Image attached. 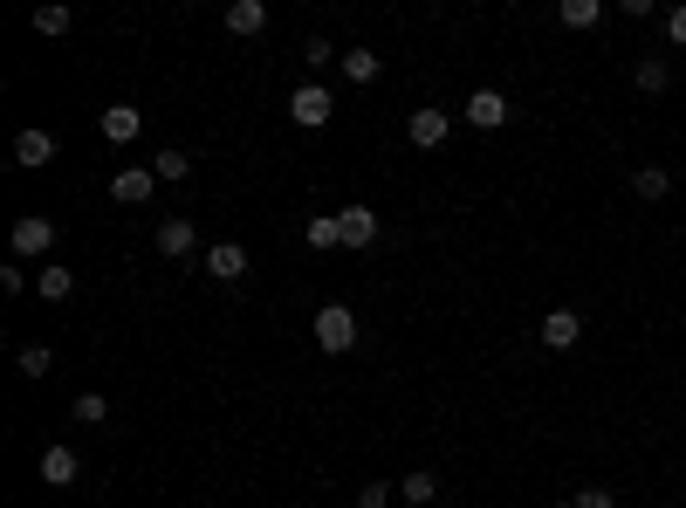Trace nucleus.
Listing matches in <instances>:
<instances>
[{"label": "nucleus", "mask_w": 686, "mask_h": 508, "mask_svg": "<svg viewBox=\"0 0 686 508\" xmlns=\"http://www.w3.org/2000/svg\"><path fill=\"white\" fill-rule=\"evenodd\" d=\"M350 344H358V316H350L344 302H323V310H316V350H329V358H344Z\"/></svg>", "instance_id": "obj_1"}, {"label": "nucleus", "mask_w": 686, "mask_h": 508, "mask_svg": "<svg viewBox=\"0 0 686 508\" xmlns=\"http://www.w3.org/2000/svg\"><path fill=\"white\" fill-rule=\"evenodd\" d=\"M8 247H14V262H35V254L56 247V220H48V213H21L14 234H8Z\"/></svg>", "instance_id": "obj_2"}, {"label": "nucleus", "mask_w": 686, "mask_h": 508, "mask_svg": "<svg viewBox=\"0 0 686 508\" xmlns=\"http://www.w3.org/2000/svg\"><path fill=\"white\" fill-rule=\"evenodd\" d=\"M289 117L302 124V131H323V124L337 117V104H329V90H323V83H302V90L289 96Z\"/></svg>", "instance_id": "obj_3"}, {"label": "nucleus", "mask_w": 686, "mask_h": 508, "mask_svg": "<svg viewBox=\"0 0 686 508\" xmlns=\"http://www.w3.org/2000/svg\"><path fill=\"white\" fill-rule=\"evenodd\" d=\"M405 138H412L419 151H440V145L453 138V117H446V111H433V104H426V111H412V117H405Z\"/></svg>", "instance_id": "obj_4"}, {"label": "nucleus", "mask_w": 686, "mask_h": 508, "mask_svg": "<svg viewBox=\"0 0 686 508\" xmlns=\"http://www.w3.org/2000/svg\"><path fill=\"white\" fill-rule=\"evenodd\" d=\"M461 117L474 124V131H501V124H508V96L501 90H474L461 104Z\"/></svg>", "instance_id": "obj_5"}, {"label": "nucleus", "mask_w": 686, "mask_h": 508, "mask_svg": "<svg viewBox=\"0 0 686 508\" xmlns=\"http://www.w3.org/2000/svg\"><path fill=\"white\" fill-rule=\"evenodd\" d=\"M151 186H159V172H151V165H124L111 180V199H117V207H144Z\"/></svg>", "instance_id": "obj_6"}, {"label": "nucleus", "mask_w": 686, "mask_h": 508, "mask_svg": "<svg viewBox=\"0 0 686 508\" xmlns=\"http://www.w3.org/2000/svg\"><path fill=\"white\" fill-rule=\"evenodd\" d=\"M151 241H159L165 262H186V254L199 247V227L193 220H159V234H151Z\"/></svg>", "instance_id": "obj_7"}, {"label": "nucleus", "mask_w": 686, "mask_h": 508, "mask_svg": "<svg viewBox=\"0 0 686 508\" xmlns=\"http://www.w3.org/2000/svg\"><path fill=\"white\" fill-rule=\"evenodd\" d=\"M207 275H213V282H241V275H247V247L241 241H213L207 247Z\"/></svg>", "instance_id": "obj_8"}, {"label": "nucleus", "mask_w": 686, "mask_h": 508, "mask_svg": "<svg viewBox=\"0 0 686 508\" xmlns=\"http://www.w3.org/2000/svg\"><path fill=\"white\" fill-rule=\"evenodd\" d=\"M96 131H104L111 145H131V138L144 131V111H138V104H111L104 117H96Z\"/></svg>", "instance_id": "obj_9"}, {"label": "nucleus", "mask_w": 686, "mask_h": 508, "mask_svg": "<svg viewBox=\"0 0 686 508\" xmlns=\"http://www.w3.org/2000/svg\"><path fill=\"white\" fill-rule=\"evenodd\" d=\"M337 227H344V247H371L377 241V213L364 207V199H350V207L337 213Z\"/></svg>", "instance_id": "obj_10"}, {"label": "nucleus", "mask_w": 686, "mask_h": 508, "mask_svg": "<svg viewBox=\"0 0 686 508\" xmlns=\"http://www.w3.org/2000/svg\"><path fill=\"white\" fill-rule=\"evenodd\" d=\"M48 159H56V131H35V124H28V131H21V138H14V165H28V172H42Z\"/></svg>", "instance_id": "obj_11"}, {"label": "nucleus", "mask_w": 686, "mask_h": 508, "mask_svg": "<svg viewBox=\"0 0 686 508\" xmlns=\"http://www.w3.org/2000/svg\"><path fill=\"white\" fill-rule=\"evenodd\" d=\"M75 474H83V461H75V447H42V481H48V488H69V481Z\"/></svg>", "instance_id": "obj_12"}, {"label": "nucleus", "mask_w": 686, "mask_h": 508, "mask_svg": "<svg viewBox=\"0 0 686 508\" xmlns=\"http://www.w3.org/2000/svg\"><path fill=\"white\" fill-rule=\"evenodd\" d=\"M536 337H543L549 350H570V344L583 337V316H577V310H549V316H543V330H536Z\"/></svg>", "instance_id": "obj_13"}, {"label": "nucleus", "mask_w": 686, "mask_h": 508, "mask_svg": "<svg viewBox=\"0 0 686 508\" xmlns=\"http://www.w3.org/2000/svg\"><path fill=\"white\" fill-rule=\"evenodd\" d=\"M226 35H268V8L261 0H234L226 8Z\"/></svg>", "instance_id": "obj_14"}, {"label": "nucleus", "mask_w": 686, "mask_h": 508, "mask_svg": "<svg viewBox=\"0 0 686 508\" xmlns=\"http://www.w3.org/2000/svg\"><path fill=\"white\" fill-rule=\"evenodd\" d=\"M35 289H42V302H69V296H75V268H62V262H42Z\"/></svg>", "instance_id": "obj_15"}, {"label": "nucleus", "mask_w": 686, "mask_h": 508, "mask_svg": "<svg viewBox=\"0 0 686 508\" xmlns=\"http://www.w3.org/2000/svg\"><path fill=\"white\" fill-rule=\"evenodd\" d=\"M398 501L433 508V501H440V474H426V467H419V474H405V481H398Z\"/></svg>", "instance_id": "obj_16"}, {"label": "nucleus", "mask_w": 686, "mask_h": 508, "mask_svg": "<svg viewBox=\"0 0 686 508\" xmlns=\"http://www.w3.org/2000/svg\"><path fill=\"white\" fill-rule=\"evenodd\" d=\"M337 69H344V76H350L358 90H371V83H377V69H385V62H377L371 48H344V62H337Z\"/></svg>", "instance_id": "obj_17"}, {"label": "nucleus", "mask_w": 686, "mask_h": 508, "mask_svg": "<svg viewBox=\"0 0 686 508\" xmlns=\"http://www.w3.org/2000/svg\"><path fill=\"white\" fill-rule=\"evenodd\" d=\"M556 21H563V28H597V21H604V0H563V8H556Z\"/></svg>", "instance_id": "obj_18"}, {"label": "nucleus", "mask_w": 686, "mask_h": 508, "mask_svg": "<svg viewBox=\"0 0 686 508\" xmlns=\"http://www.w3.org/2000/svg\"><path fill=\"white\" fill-rule=\"evenodd\" d=\"M631 193H639V199H666L673 193V172L666 165H639V172H631Z\"/></svg>", "instance_id": "obj_19"}, {"label": "nucleus", "mask_w": 686, "mask_h": 508, "mask_svg": "<svg viewBox=\"0 0 686 508\" xmlns=\"http://www.w3.org/2000/svg\"><path fill=\"white\" fill-rule=\"evenodd\" d=\"M302 241H310L316 254H329V247H344V227H337V213H316L310 227H302Z\"/></svg>", "instance_id": "obj_20"}, {"label": "nucleus", "mask_w": 686, "mask_h": 508, "mask_svg": "<svg viewBox=\"0 0 686 508\" xmlns=\"http://www.w3.org/2000/svg\"><path fill=\"white\" fill-rule=\"evenodd\" d=\"M631 83H639L646 96H659V90H666V83H673V69H666V56H646L639 69H631Z\"/></svg>", "instance_id": "obj_21"}, {"label": "nucleus", "mask_w": 686, "mask_h": 508, "mask_svg": "<svg viewBox=\"0 0 686 508\" xmlns=\"http://www.w3.org/2000/svg\"><path fill=\"white\" fill-rule=\"evenodd\" d=\"M69 8H62V0H56V8H35V35H69Z\"/></svg>", "instance_id": "obj_22"}, {"label": "nucleus", "mask_w": 686, "mask_h": 508, "mask_svg": "<svg viewBox=\"0 0 686 508\" xmlns=\"http://www.w3.org/2000/svg\"><path fill=\"white\" fill-rule=\"evenodd\" d=\"M75 419H83V426H104V419H111V399H104V392H83V399H75Z\"/></svg>", "instance_id": "obj_23"}, {"label": "nucleus", "mask_w": 686, "mask_h": 508, "mask_svg": "<svg viewBox=\"0 0 686 508\" xmlns=\"http://www.w3.org/2000/svg\"><path fill=\"white\" fill-rule=\"evenodd\" d=\"M302 56H310V69H329V62H344V48L323 42V35H310V42H302Z\"/></svg>", "instance_id": "obj_24"}, {"label": "nucleus", "mask_w": 686, "mask_h": 508, "mask_svg": "<svg viewBox=\"0 0 686 508\" xmlns=\"http://www.w3.org/2000/svg\"><path fill=\"white\" fill-rule=\"evenodd\" d=\"M21 371H28V378H48V371H56V350H48V344H28V350H21Z\"/></svg>", "instance_id": "obj_25"}, {"label": "nucleus", "mask_w": 686, "mask_h": 508, "mask_svg": "<svg viewBox=\"0 0 686 508\" xmlns=\"http://www.w3.org/2000/svg\"><path fill=\"white\" fill-rule=\"evenodd\" d=\"M151 172H159V180H186L193 159H186V151H159V159H151Z\"/></svg>", "instance_id": "obj_26"}, {"label": "nucleus", "mask_w": 686, "mask_h": 508, "mask_svg": "<svg viewBox=\"0 0 686 508\" xmlns=\"http://www.w3.org/2000/svg\"><path fill=\"white\" fill-rule=\"evenodd\" d=\"M392 501H398L392 481H364V488H358V508H392Z\"/></svg>", "instance_id": "obj_27"}, {"label": "nucleus", "mask_w": 686, "mask_h": 508, "mask_svg": "<svg viewBox=\"0 0 686 508\" xmlns=\"http://www.w3.org/2000/svg\"><path fill=\"white\" fill-rule=\"evenodd\" d=\"M570 508H618V495L612 488H583V495H570Z\"/></svg>", "instance_id": "obj_28"}, {"label": "nucleus", "mask_w": 686, "mask_h": 508, "mask_svg": "<svg viewBox=\"0 0 686 508\" xmlns=\"http://www.w3.org/2000/svg\"><path fill=\"white\" fill-rule=\"evenodd\" d=\"M666 35H673V48H686V0H679L673 14H666Z\"/></svg>", "instance_id": "obj_29"}, {"label": "nucleus", "mask_w": 686, "mask_h": 508, "mask_svg": "<svg viewBox=\"0 0 686 508\" xmlns=\"http://www.w3.org/2000/svg\"><path fill=\"white\" fill-rule=\"evenodd\" d=\"M0 289H8V296H21V289H28V275H21V262H8V268H0Z\"/></svg>", "instance_id": "obj_30"}, {"label": "nucleus", "mask_w": 686, "mask_h": 508, "mask_svg": "<svg viewBox=\"0 0 686 508\" xmlns=\"http://www.w3.org/2000/svg\"><path fill=\"white\" fill-rule=\"evenodd\" d=\"M549 508H570V501H549Z\"/></svg>", "instance_id": "obj_31"}, {"label": "nucleus", "mask_w": 686, "mask_h": 508, "mask_svg": "<svg viewBox=\"0 0 686 508\" xmlns=\"http://www.w3.org/2000/svg\"><path fill=\"white\" fill-rule=\"evenodd\" d=\"M679 186H686V172H679Z\"/></svg>", "instance_id": "obj_32"}]
</instances>
